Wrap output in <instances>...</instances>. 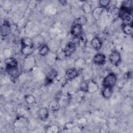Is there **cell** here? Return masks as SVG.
Returning <instances> with one entry per match:
<instances>
[{"label": "cell", "instance_id": "ffe728a7", "mask_svg": "<svg viewBox=\"0 0 133 133\" xmlns=\"http://www.w3.org/2000/svg\"><path fill=\"white\" fill-rule=\"evenodd\" d=\"M87 22V19L85 16H81L77 18H76L74 21L73 24H78L82 26L85 25Z\"/></svg>", "mask_w": 133, "mask_h": 133}, {"label": "cell", "instance_id": "30bf717a", "mask_svg": "<svg viewBox=\"0 0 133 133\" xmlns=\"http://www.w3.org/2000/svg\"><path fill=\"white\" fill-rule=\"evenodd\" d=\"M78 75V71L75 68H70L65 73V78L68 81H72Z\"/></svg>", "mask_w": 133, "mask_h": 133}, {"label": "cell", "instance_id": "cb8c5ba5", "mask_svg": "<svg viewBox=\"0 0 133 133\" xmlns=\"http://www.w3.org/2000/svg\"><path fill=\"white\" fill-rule=\"evenodd\" d=\"M49 107L51 110L53 112L57 111L59 109V107H60L58 101L56 100L52 101L49 105Z\"/></svg>", "mask_w": 133, "mask_h": 133}, {"label": "cell", "instance_id": "ba28073f", "mask_svg": "<svg viewBox=\"0 0 133 133\" xmlns=\"http://www.w3.org/2000/svg\"><path fill=\"white\" fill-rule=\"evenodd\" d=\"M71 34L75 37H79L83 32V26L78 24H72L70 29Z\"/></svg>", "mask_w": 133, "mask_h": 133}, {"label": "cell", "instance_id": "6da1fadb", "mask_svg": "<svg viewBox=\"0 0 133 133\" xmlns=\"http://www.w3.org/2000/svg\"><path fill=\"white\" fill-rule=\"evenodd\" d=\"M21 52L25 57L31 56L34 50L33 40L30 37H23L21 39Z\"/></svg>", "mask_w": 133, "mask_h": 133}, {"label": "cell", "instance_id": "d6986e66", "mask_svg": "<svg viewBox=\"0 0 133 133\" xmlns=\"http://www.w3.org/2000/svg\"><path fill=\"white\" fill-rule=\"evenodd\" d=\"M50 51V49L48 46L46 44H43L41 45L38 49V54L41 56H46L48 54Z\"/></svg>", "mask_w": 133, "mask_h": 133}, {"label": "cell", "instance_id": "83f0119b", "mask_svg": "<svg viewBox=\"0 0 133 133\" xmlns=\"http://www.w3.org/2000/svg\"><path fill=\"white\" fill-rule=\"evenodd\" d=\"M59 3L62 5H64L67 4V2L66 1H59Z\"/></svg>", "mask_w": 133, "mask_h": 133}, {"label": "cell", "instance_id": "52a82bcc", "mask_svg": "<svg viewBox=\"0 0 133 133\" xmlns=\"http://www.w3.org/2000/svg\"><path fill=\"white\" fill-rule=\"evenodd\" d=\"M76 46L75 43L70 42L66 44L65 48L63 49L64 55L66 57H70L76 51Z\"/></svg>", "mask_w": 133, "mask_h": 133}, {"label": "cell", "instance_id": "7a4b0ae2", "mask_svg": "<svg viewBox=\"0 0 133 133\" xmlns=\"http://www.w3.org/2000/svg\"><path fill=\"white\" fill-rule=\"evenodd\" d=\"M80 90L90 94H94L99 89V86L91 79L83 81L79 85Z\"/></svg>", "mask_w": 133, "mask_h": 133}, {"label": "cell", "instance_id": "7c38bea8", "mask_svg": "<svg viewBox=\"0 0 133 133\" xmlns=\"http://www.w3.org/2000/svg\"><path fill=\"white\" fill-rule=\"evenodd\" d=\"M49 115V109L46 107H42L37 111V116L39 119L42 121H46Z\"/></svg>", "mask_w": 133, "mask_h": 133}, {"label": "cell", "instance_id": "3957f363", "mask_svg": "<svg viewBox=\"0 0 133 133\" xmlns=\"http://www.w3.org/2000/svg\"><path fill=\"white\" fill-rule=\"evenodd\" d=\"M117 82V76L114 73L108 74L103 79L102 85L103 87H109L113 88Z\"/></svg>", "mask_w": 133, "mask_h": 133}, {"label": "cell", "instance_id": "44dd1931", "mask_svg": "<svg viewBox=\"0 0 133 133\" xmlns=\"http://www.w3.org/2000/svg\"><path fill=\"white\" fill-rule=\"evenodd\" d=\"M35 63V59L33 57L31 56L26 57L25 60L24 61V65H25V67L28 68H32L34 65V63Z\"/></svg>", "mask_w": 133, "mask_h": 133}, {"label": "cell", "instance_id": "603a6c76", "mask_svg": "<svg viewBox=\"0 0 133 133\" xmlns=\"http://www.w3.org/2000/svg\"><path fill=\"white\" fill-rule=\"evenodd\" d=\"M82 9L83 11L86 14H89L91 12V6L90 4L86 2L82 5Z\"/></svg>", "mask_w": 133, "mask_h": 133}, {"label": "cell", "instance_id": "4fadbf2b", "mask_svg": "<svg viewBox=\"0 0 133 133\" xmlns=\"http://www.w3.org/2000/svg\"><path fill=\"white\" fill-rule=\"evenodd\" d=\"M91 44L95 50L98 51L102 47V42L99 37L95 36L92 38L91 41Z\"/></svg>", "mask_w": 133, "mask_h": 133}, {"label": "cell", "instance_id": "484cf974", "mask_svg": "<svg viewBox=\"0 0 133 133\" xmlns=\"http://www.w3.org/2000/svg\"><path fill=\"white\" fill-rule=\"evenodd\" d=\"M77 60L79 63H78V62H77V61H75V62H74V65H75L76 67H78V68L82 67V66L84 65V64H85V61H84V59L80 58V59H77Z\"/></svg>", "mask_w": 133, "mask_h": 133}, {"label": "cell", "instance_id": "9c48e42d", "mask_svg": "<svg viewBox=\"0 0 133 133\" xmlns=\"http://www.w3.org/2000/svg\"><path fill=\"white\" fill-rule=\"evenodd\" d=\"M6 71L8 75L15 79L17 78L20 75V71L18 66H6Z\"/></svg>", "mask_w": 133, "mask_h": 133}, {"label": "cell", "instance_id": "d4e9b609", "mask_svg": "<svg viewBox=\"0 0 133 133\" xmlns=\"http://www.w3.org/2000/svg\"><path fill=\"white\" fill-rule=\"evenodd\" d=\"M110 2H111V1H110V0H101V1H100L99 2V5H100L99 6L103 8L104 9H105L108 7L109 4H110Z\"/></svg>", "mask_w": 133, "mask_h": 133}, {"label": "cell", "instance_id": "e0dca14e", "mask_svg": "<svg viewBox=\"0 0 133 133\" xmlns=\"http://www.w3.org/2000/svg\"><path fill=\"white\" fill-rule=\"evenodd\" d=\"M6 66H18V62L17 60L12 57L6 58L4 60Z\"/></svg>", "mask_w": 133, "mask_h": 133}, {"label": "cell", "instance_id": "4316f807", "mask_svg": "<svg viewBox=\"0 0 133 133\" xmlns=\"http://www.w3.org/2000/svg\"><path fill=\"white\" fill-rule=\"evenodd\" d=\"M58 127L57 126L55 125H53V126H49L48 128H47V132H57L58 131Z\"/></svg>", "mask_w": 133, "mask_h": 133}, {"label": "cell", "instance_id": "5b68a950", "mask_svg": "<svg viewBox=\"0 0 133 133\" xmlns=\"http://www.w3.org/2000/svg\"><path fill=\"white\" fill-rule=\"evenodd\" d=\"M121 55L117 50H113L109 56V60L110 62L115 66H117L121 63Z\"/></svg>", "mask_w": 133, "mask_h": 133}, {"label": "cell", "instance_id": "7402d4cb", "mask_svg": "<svg viewBox=\"0 0 133 133\" xmlns=\"http://www.w3.org/2000/svg\"><path fill=\"white\" fill-rule=\"evenodd\" d=\"M24 100L28 104H33L35 103L36 99L32 95L27 94L24 95Z\"/></svg>", "mask_w": 133, "mask_h": 133}, {"label": "cell", "instance_id": "8fae6325", "mask_svg": "<svg viewBox=\"0 0 133 133\" xmlns=\"http://www.w3.org/2000/svg\"><path fill=\"white\" fill-rule=\"evenodd\" d=\"M106 57L101 52L96 54L93 58V62L97 65H103L105 63Z\"/></svg>", "mask_w": 133, "mask_h": 133}, {"label": "cell", "instance_id": "9a60e30c", "mask_svg": "<svg viewBox=\"0 0 133 133\" xmlns=\"http://www.w3.org/2000/svg\"><path fill=\"white\" fill-rule=\"evenodd\" d=\"M122 29L124 33L126 35H131L133 32L132 22L130 23H123Z\"/></svg>", "mask_w": 133, "mask_h": 133}, {"label": "cell", "instance_id": "5bb4252c", "mask_svg": "<svg viewBox=\"0 0 133 133\" xmlns=\"http://www.w3.org/2000/svg\"><path fill=\"white\" fill-rule=\"evenodd\" d=\"M57 75V71L54 69H51L50 71V72L48 73V74H47V76L45 79V85H47L48 84H51L52 82L54 79L56 78Z\"/></svg>", "mask_w": 133, "mask_h": 133}, {"label": "cell", "instance_id": "8992f818", "mask_svg": "<svg viewBox=\"0 0 133 133\" xmlns=\"http://www.w3.org/2000/svg\"><path fill=\"white\" fill-rule=\"evenodd\" d=\"M11 28L9 22L7 20H4L1 26V34L3 37H6L11 33Z\"/></svg>", "mask_w": 133, "mask_h": 133}, {"label": "cell", "instance_id": "ac0fdd59", "mask_svg": "<svg viewBox=\"0 0 133 133\" xmlns=\"http://www.w3.org/2000/svg\"><path fill=\"white\" fill-rule=\"evenodd\" d=\"M113 88L109 87H104L102 90L101 94L105 99H109L113 94Z\"/></svg>", "mask_w": 133, "mask_h": 133}, {"label": "cell", "instance_id": "2e32d148", "mask_svg": "<svg viewBox=\"0 0 133 133\" xmlns=\"http://www.w3.org/2000/svg\"><path fill=\"white\" fill-rule=\"evenodd\" d=\"M104 9L100 6L97 7L95 8L92 11H91V14L93 18L95 20H99L101 16V15L102 14Z\"/></svg>", "mask_w": 133, "mask_h": 133}, {"label": "cell", "instance_id": "277c9868", "mask_svg": "<svg viewBox=\"0 0 133 133\" xmlns=\"http://www.w3.org/2000/svg\"><path fill=\"white\" fill-rule=\"evenodd\" d=\"M29 124V119L23 116H19L16 117L14 122V126L16 128L21 129L26 128Z\"/></svg>", "mask_w": 133, "mask_h": 133}]
</instances>
